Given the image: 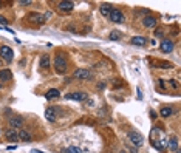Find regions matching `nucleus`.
Returning a JSON list of instances; mask_svg holds the SVG:
<instances>
[{"mask_svg": "<svg viewBox=\"0 0 181 153\" xmlns=\"http://www.w3.org/2000/svg\"><path fill=\"white\" fill-rule=\"evenodd\" d=\"M54 68H56V71L59 74H64L67 71L68 65H67V59H65L64 54H56V57H54Z\"/></svg>", "mask_w": 181, "mask_h": 153, "instance_id": "obj_1", "label": "nucleus"}, {"mask_svg": "<svg viewBox=\"0 0 181 153\" xmlns=\"http://www.w3.org/2000/svg\"><path fill=\"white\" fill-rule=\"evenodd\" d=\"M129 139L133 142V146H136V147L142 146V142H144V138L139 133H136V131H129Z\"/></svg>", "mask_w": 181, "mask_h": 153, "instance_id": "obj_2", "label": "nucleus"}, {"mask_svg": "<svg viewBox=\"0 0 181 153\" xmlns=\"http://www.w3.org/2000/svg\"><path fill=\"white\" fill-rule=\"evenodd\" d=\"M108 19H110L112 22H115V23H119V22L124 20V14H122L119 9H112V12L108 14Z\"/></svg>", "mask_w": 181, "mask_h": 153, "instance_id": "obj_3", "label": "nucleus"}, {"mask_svg": "<svg viewBox=\"0 0 181 153\" xmlns=\"http://www.w3.org/2000/svg\"><path fill=\"white\" fill-rule=\"evenodd\" d=\"M73 77H76V79H81V80H84V79H90L91 74L90 71L87 70V68H78L74 73H73Z\"/></svg>", "mask_w": 181, "mask_h": 153, "instance_id": "obj_4", "label": "nucleus"}, {"mask_svg": "<svg viewBox=\"0 0 181 153\" xmlns=\"http://www.w3.org/2000/svg\"><path fill=\"white\" fill-rule=\"evenodd\" d=\"M12 50L9 48V46H2L0 48V56L5 59V60H8V62H11L12 60Z\"/></svg>", "mask_w": 181, "mask_h": 153, "instance_id": "obj_5", "label": "nucleus"}, {"mask_svg": "<svg viewBox=\"0 0 181 153\" xmlns=\"http://www.w3.org/2000/svg\"><path fill=\"white\" fill-rule=\"evenodd\" d=\"M67 99H68V101H85V99H87V93H84V91H76V93L67 94Z\"/></svg>", "mask_w": 181, "mask_h": 153, "instance_id": "obj_6", "label": "nucleus"}, {"mask_svg": "<svg viewBox=\"0 0 181 153\" xmlns=\"http://www.w3.org/2000/svg\"><path fill=\"white\" fill-rule=\"evenodd\" d=\"M160 48H161L163 53H170V51L174 50V42L166 39V40H163V42L160 43Z\"/></svg>", "mask_w": 181, "mask_h": 153, "instance_id": "obj_7", "label": "nucleus"}, {"mask_svg": "<svg viewBox=\"0 0 181 153\" xmlns=\"http://www.w3.org/2000/svg\"><path fill=\"white\" fill-rule=\"evenodd\" d=\"M59 9H62V11H73V8H74V3L73 2H59Z\"/></svg>", "mask_w": 181, "mask_h": 153, "instance_id": "obj_8", "label": "nucleus"}, {"mask_svg": "<svg viewBox=\"0 0 181 153\" xmlns=\"http://www.w3.org/2000/svg\"><path fill=\"white\" fill-rule=\"evenodd\" d=\"M22 124H23V119L22 117H19V116H16V117H11L9 119V125L16 130V128H20L22 127Z\"/></svg>", "mask_w": 181, "mask_h": 153, "instance_id": "obj_9", "label": "nucleus"}, {"mask_svg": "<svg viewBox=\"0 0 181 153\" xmlns=\"http://www.w3.org/2000/svg\"><path fill=\"white\" fill-rule=\"evenodd\" d=\"M142 25H144V26H147V28H153V26L156 25V19H155V17H152V16L144 17V19H142Z\"/></svg>", "mask_w": 181, "mask_h": 153, "instance_id": "obj_10", "label": "nucleus"}, {"mask_svg": "<svg viewBox=\"0 0 181 153\" xmlns=\"http://www.w3.org/2000/svg\"><path fill=\"white\" fill-rule=\"evenodd\" d=\"M6 138H8L11 142H17V141H19V135H17V131H16L14 128L6 130Z\"/></svg>", "mask_w": 181, "mask_h": 153, "instance_id": "obj_11", "label": "nucleus"}, {"mask_svg": "<svg viewBox=\"0 0 181 153\" xmlns=\"http://www.w3.org/2000/svg\"><path fill=\"white\" fill-rule=\"evenodd\" d=\"M28 17H30L33 22H36V23H44V22H45V17L40 16V14H37V12H33V14H30Z\"/></svg>", "mask_w": 181, "mask_h": 153, "instance_id": "obj_12", "label": "nucleus"}, {"mask_svg": "<svg viewBox=\"0 0 181 153\" xmlns=\"http://www.w3.org/2000/svg\"><path fill=\"white\" fill-rule=\"evenodd\" d=\"M19 139H22V141H25V142H30L31 141V135L26 131V130H19Z\"/></svg>", "mask_w": 181, "mask_h": 153, "instance_id": "obj_13", "label": "nucleus"}, {"mask_svg": "<svg viewBox=\"0 0 181 153\" xmlns=\"http://www.w3.org/2000/svg\"><path fill=\"white\" fill-rule=\"evenodd\" d=\"M59 90H56V88H51V90H48L46 91V94H45V98L50 101V99H56V98H59Z\"/></svg>", "mask_w": 181, "mask_h": 153, "instance_id": "obj_14", "label": "nucleus"}, {"mask_svg": "<svg viewBox=\"0 0 181 153\" xmlns=\"http://www.w3.org/2000/svg\"><path fill=\"white\" fill-rule=\"evenodd\" d=\"M45 117L48 119V121H51V122L56 119V112H54L53 107H48V108L45 110Z\"/></svg>", "mask_w": 181, "mask_h": 153, "instance_id": "obj_15", "label": "nucleus"}, {"mask_svg": "<svg viewBox=\"0 0 181 153\" xmlns=\"http://www.w3.org/2000/svg\"><path fill=\"white\" fill-rule=\"evenodd\" d=\"M112 6L110 5H107V3H104V5H101V14L102 16H105V17H108V14L112 12Z\"/></svg>", "mask_w": 181, "mask_h": 153, "instance_id": "obj_16", "label": "nucleus"}, {"mask_svg": "<svg viewBox=\"0 0 181 153\" xmlns=\"http://www.w3.org/2000/svg\"><path fill=\"white\" fill-rule=\"evenodd\" d=\"M167 146H169V149H170V150H177V149H178V141H177V138H175V136H172V138L167 141Z\"/></svg>", "mask_w": 181, "mask_h": 153, "instance_id": "obj_17", "label": "nucleus"}, {"mask_svg": "<svg viewBox=\"0 0 181 153\" xmlns=\"http://www.w3.org/2000/svg\"><path fill=\"white\" fill-rule=\"evenodd\" d=\"M132 43H133V45H136V46H144V45L147 43V40H145L144 37H139V36H138V37L132 39Z\"/></svg>", "mask_w": 181, "mask_h": 153, "instance_id": "obj_18", "label": "nucleus"}, {"mask_svg": "<svg viewBox=\"0 0 181 153\" xmlns=\"http://www.w3.org/2000/svg\"><path fill=\"white\" fill-rule=\"evenodd\" d=\"M11 79V71L9 70H2L0 71V80H9Z\"/></svg>", "mask_w": 181, "mask_h": 153, "instance_id": "obj_19", "label": "nucleus"}, {"mask_svg": "<svg viewBox=\"0 0 181 153\" xmlns=\"http://www.w3.org/2000/svg\"><path fill=\"white\" fill-rule=\"evenodd\" d=\"M50 67V56H42L40 57V68H48Z\"/></svg>", "mask_w": 181, "mask_h": 153, "instance_id": "obj_20", "label": "nucleus"}, {"mask_svg": "<svg viewBox=\"0 0 181 153\" xmlns=\"http://www.w3.org/2000/svg\"><path fill=\"white\" fill-rule=\"evenodd\" d=\"M170 115H172V108H170V107L161 108V116H163V117H169Z\"/></svg>", "mask_w": 181, "mask_h": 153, "instance_id": "obj_21", "label": "nucleus"}, {"mask_svg": "<svg viewBox=\"0 0 181 153\" xmlns=\"http://www.w3.org/2000/svg\"><path fill=\"white\" fill-rule=\"evenodd\" d=\"M64 153H84L81 149H78V147H67V149H64Z\"/></svg>", "mask_w": 181, "mask_h": 153, "instance_id": "obj_22", "label": "nucleus"}, {"mask_svg": "<svg viewBox=\"0 0 181 153\" xmlns=\"http://www.w3.org/2000/svg\"><path fill=\"white\" fill-rule=\"evenodd\" d=\"M110 40H118V39H121V31H112L110 33V36H108Z\"/></svg>", "mask_w": 181, "mask_h": 153, "instance_id": "obj_23", "label": "nucleus"}, {"mask_svg": "<svg viewBox=\"0 0 181 153\" xmlns=\"http://www.w3.org/2000/svg\"><path fill=\"white\" fill-rule=\"evenodd\" d=\"M155 36H156V37H161V36H163V30H156V31H155Z\"/></svg>", "mask_w": 181, "mask_h": 153, "instance_id": "obj_24", "label": "nucleus"}, {"mask_svg": "<svg viewBox=\"0 0 181 153\" xmlns=\"http://www.w3.org/2000/svg\"><path fill=\"white\" fill-rule=\"evenodd\" d=\"M6 22H8V20H6L3 16H0V23H2V25H6Z\"/></svg>", "mask_w": 181, "mask_h": 153, "instance_id": "obj_25", "label": "nucleus"}, {"mask_svg": "<svg viewBox=\"0 0 181 153\" xmlns=\"http://www.w3.org/2000/svg\"><path fill=\"white\" fill-rule=\"evenodd\" d=\"M22 5H31V2L30 0H23V2H20Z\"/></svg>", "mask_w": 181, "mask_h": 153, "instance_id": "obj_26", "label": "nucleus"}, {"mask_svg": "<svg viewBox=\"0 0 181 153\" xmlns=\"http://www.w3.org/2000/svg\"><path fill=\"white\" fill-rule=\"evenodd\" d=\"M6 149H8V150H14V149H16V146H8Z\"/></svg>", "mask_w": 181, "mask_h": 153, "instance_id": "obj_27", "label": "nucleus"}, {"mask_svg": "<svg viewBox=\"0 0 181 153\" xmlns=\"http://www.w3.org/2000/svg\"><path fill=\"white\" fill-rule=\"evenodd\" d=\"M33 153H42V152H39V150H33Z\"/></svg>", "mask_w": 181, "mask_h": 153, "instance_id": "obj_28", "label": "nucleus"}, {"mask_svg": "<svg viewBox=\"0 0 181 153\" xmlns=\"http://www.w3.org/2000/svg\"><path fill=\"white\" fill-rule=\"evenodd\" d=\"M0 88H2V84H0Z\"/></svg>", "mask_w": 181, "mask_h": 153, "instance_id": "obj_29", "label": "nucleus"}]
</instances>
